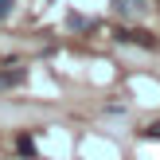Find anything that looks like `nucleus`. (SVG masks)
<instances>
[{
    "label": "nucleus",
    "instance_id": "nucleus-1",
    "mask_svg": "<svg viewBox=\"0 0 160 160\" xmlns=\"http://www.w3.org/2000/svg\"><path fill=\"white\" fill-rule=\"evenodd\" d=\"M117 39H125V43H141V47H148V51L156 47V35H148V31H117Z\"/></svg>",
    "mask_w": 160,
    "mask_h": 160
},
{
    "label": "nucleus",
    "instance_id": "nucleus-2",
    "mask_svg": "<svg viewBox=\"0 0 160 160\" xmlns=\"http://www.w3.org/2000/svg\"><path fill=\"white\" fill-rule=\"evenodd\" d=\"M113 8L121 16H141V12H145V0H113Z\"/></svg>",
    "mask_w": 160,
    "mask_h": 160
},
{
    "label": "nucleus",
    "instance_id": "nucleus-3",
    "mask_svg": "<svg viewBox=\"0 0 160 160\" xmlns=\"http://www.w3.org/2000/svg\"><path fill=\"white\" fill-rule=\"evenodd\" d=\"M23 82V70H8V74H0V86H16Z\"/></svg>",
    "mask_w": 160,
    "mask_h": 160
},
{
    "label": "nucleus",
    "instance_id": "nucleus-4",
    "mask_svg": "<svg viewBox=\"0 0 160 160\" xmlns=\"http://www.w3.org/2000/svg\"><path fill=\"white\" fill-rule=\"evenodd\" d=\"M145 137H152V141H160V121H152V125H148V129H145Z\"/></svg>",
    "mask_w": 160,
    "mask_h": 160
},
{
    "label": "nucleus",
    "instance_id": "nucleus-5",
    "mask_svg": "<svg viewBox=\"0 0 160 160\" xmlns=\"http://www.w3.org/2000/svg\"><path fill=\"white\" fill-rule=\"evenodd\" d=\"M8 12H12V0H0V20H4Z\"/></svg>",
    "mask_w": 160,
    "mask_h": 160
}]
</instances>
